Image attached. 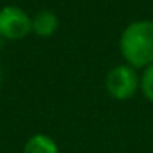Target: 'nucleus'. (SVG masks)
Instances as JSON below:
<instances>
[{
	"instance_id": "1",
	"label": "nucleus",
	"mask_w": 153,
	"mask_h": 153,
	"mask_svg": "<svg viewBox=\"0 0 153 153\" xmlns=\"http://www.w3.org/2000/svg\"><path fill=\"white\" fill-rule=\"evenodd\" d=\"M119 50L123 61L135 69L153 63V20L130 22L120 33Z\"/></svg>"
},
{
	"instance_id": "2",
	"label": "nucleus",
	"mask_w": 153,
	"mask_h": 153,
	"mask_svg": "<svg viewBox=\"0 0 153 153\" xmlns=\"http://www.w3.org/2000/svg\"><path fill=\"white\" fill-rule=\"evenodd\" d=\"M105 91L115 100H128L140 91L138 69L123 63L117 64L107 73Z\"/></svg>"
},
{
	"instance_id": "3",
	"label": "nucleus",
	"mask_w": 153,
	"mask_h": 153,
	"mask_svg": "<svg viewBox=\"0 0 153 153\" xmlns=\"http://www.w3.org/2000/svg\"><path fill=\"white\" fill-rule=\"evenodd\" d=\"M31 31V18L15 5L0 8V36L4 40H23Z\"/></svg>"
},
{
	"instance_id": "4",
	"label": "nucleus",
	"mask_w": 153,
	"mask_h": 153,
	"mask_svg": "<svg viewBox=\"0 0 153 153\" xmlns=\"http://www.w3.org/2000/svg\"><path fill=\"white\" fill-rule=\"evenodd\" d=\"M59 28V18L51 10H41L31 18V31L40 38H50Z\"/></svg>"
},
{
	"instance_id": "5",
	"label": "nucleus",
	"mask_w": 153,
	"mask_h": 153,
	"mask_svg": "<svg viewBox=\"0 0 153 153\" xmlns=\"http://www.w3.org/2000/svg\"><path fill=\"white\" fill-rule=\"evenodd\" d=\"M23 153H59L58 143L46 133L30 137L23 146Z\"/></svg>"
},
{
	"instance_id": "6",
	"label": "nucleus",
	"mask_w": 153,
	"mask_h": 153,
	"mask_svg": "<svg viewBox=\"0 0 153 153\" xmlns=\"http://www.w3.org/2000/svg\"><path fill=\"white\" fill-rule=\"evenodd\" d=\"M140 92L148 102L153 104V63L142 69L140 74Z\"/></svg>"
},
{
	"instance_id": "7",
	"label": "nucleus",
	"mask_w": 153,
	"mask_h": 153,
	"mask_svg": "<svg viewBox=\"0 0 153 153\" xmlns=\"http://www.w3.org/2000/svg\"><path fill=\"white\" fill-rule=\"evenodd\" d=\"M4 41H5V40H4V38H2V36H0V48L4 46Z\"/></svg>"
},
{
	"instance_id": "8",
	"label": "nucleus",
	"mask_w": 153,
	"mask_h": 153,
	"mask_svg": "<svg viewBox=\"0 0 153 153\" xmlns=\"http://www.w3.org/2000/svg\"><path fill=\"white\" fill-rule=\"evenodd\" d=\"M0 81H2V69H0Z\"/></svg>"
}]
</instances>
